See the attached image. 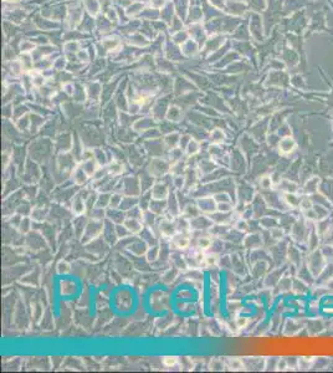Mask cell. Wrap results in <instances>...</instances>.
Listing matches in <instances>:
<instances>
[{"label":"cell","instance_id":"cell-7","mask_svg":"<svg viewBox=\"0 0 333 373\" xmlns=\"http://www.w3.org/2000/svg\"><path fill=\"white\" fill-rule=\"evenodd\" d=\"M295 147H296V143H295V141L292 139V138H290V137H286V138L281 139V142H280V144H278L280 152L284 153V154H288V153H291L292 151L295 149Z\"/></svg>","mask_w":333,"mask_h":373},{"label":"cell","instance_id":"cell-5","mask_svg":"<svg viewBox=\"0 0 333 373\" xmlns=\"http://www.w3.org/2000/svg\"><path fill=\"white\" fill-rule=\"evenodd\" d=\"M149 172L153 176H164L168 172V164H167V162L162 161V159H154V161L152 162Z\"/></svg>","mask_w":333,"mask_h":373},{"label":"cell","instance_id":"cell-3","mask_svg":"<svg viewBox=\"0 0 333 373\" xmlns=\"http://www.w3.org/2000/svg\"><path fill=\"white\" fill-rule=\"evenodd\" d=\"M198 207L200 211H206V213H214L218 210V203L215 202L214 198H203L199 200Z\"/></svg>","mask_w":333,"mask_h":373},{"label":"cell","instance_id":"cell-10","mask_svg":"<svg viewBox=\"0 0 333 373\" xmlns=\"http://www.w3.org/2000/svg\"><path fill=\"white\" fill-rule=\"evenodd\" d=\"M107 170H108L110 174H112V176H118V174H121V173L123 172V167H122V164H119L117 162H112V163L108 164Z\"/></svg>","mask_w":333,"mask_h":373},{"label":"cell","instance_id":"cell-2","mask_svg":"<svg viewBox=\"0 0 333 373\" xmlns=\"http://www.w3.org/2000/svg\"><path fill=\"white\" fill-rule=\"evenodd\" d=\"M151 195L153 199H157V200H165V199L169 197V192L168 188L164 183H157L153 185V188L151 189Z\"/></svg>","mask_w":333,"mask_h":373},{"label":"cell","instance_id":"cell-17","mask_svg":"<svg viewBox=\"0 0 333 373\" xmlns=\"http://www.w3.org/2000/svg\"><path fill=\"white\" fill-rule=\"evenodd\" d=\"M260 184H261V187L263 189H270L271 187H272V178L271 177H269V176H266V177H262L261 178V180H260Z\"/></svg>","mask_w":333,"mask_h":373},{"label":"cell","instance_id":"cell-13","mask_svg":"<svg viewBox=\"0 0 333 373\" xmlns=\"http://www.w3.org/2000/svg\"><path fill=\"white\" fill-rule=\"evenodd\" d=\"M145 254H147V260L148 261H154L159 256V250H158L157 246H153V248H149Z\"/></svg>","mask_w":333,"mask_h":373},{"label":"cell","instance_id":"cell-19","mask_svg":"<svg viewBox=\"0 0 333 373\" xmlns=\"http://www.w3.org/2000/svg\"><path fill=\"white\" fill-rule=\"evenodd\" d=\"M214 199L216 203H229V197L226 195L225 193H219V194H215L214 195Z\"/></svg>","mask_w":333,"mask_h":373},{"label":"cell","instance_id":"cell-1","mask_svg":"<svg viewBox=\"0 0 333 373\" xmlns=\"http://www.w3.org/2000/svg\"><path fill=\"white\" fill-rule=\"evenodd\" d=\"M159 229H161L162 236L164 238H169L172 239L178 231H177V226L175 223H173L172 219H163L161 225H159Z\"/></svg>","mask_w":333,"mask_h":373},{"label":"cell","instance_id":"cell-18","mask_svg":"<svg viewBox=\"0 0 333 373\" xmlns=\"http://www.w3.org/2000/svg\"><path fill=\"white\" fill-rule=\"evenodd\" d=\"M177 362H178V358L174 357V356H167V357L163 358V363H164L167 367L174 366V364H177Z\"/></svg>","mask_w":333,"mask_h":373},{"label":"cell","instance_id":"cell-20","mask_svg":"<svg viewBox=\"0 0 333 373\" xmlns=\"http://www.w3.org/2000/svg\"><path fill=\"white\" fill-rule=\"evenodd\" d=\"M184 184H185V177H183V176H175V178H174V185L177 187V188H178V189H182Z\"/></svg>","mask_w":333,"mask_h":373},{"label":"cell","instance_id":"cell-23","mask_svg":"<svg viewBox=\"0 0 333 373\" xmlns=\"http://www.w3.org/2000/svg\"><path fill=\"white\" fill-rule=\"evenodd\" d=\"M300 207L303 210H310L311 207H312V203H311L310 199H303V200H301V203H300Z\"/></svg>","mask_w":333,"mask_h":373},{"label":"cell","instance_id":"cell-6","mask_svg":"<svg viewBox=\"0 0 333 373\" xmlns=\"http://www.w3.org/2000/svg\"><path fill=\"white\" fill-rule=\"evenodd\" d=\"M172 241H173V245L178 249H186L190 244V240L189 238L186 236L184 233H177L172 238Z\"/></svg>","mask_w":333,"mask_h":373},{"label":"cell","instance_id":"cell-9","mask_svg":"<svg viewBox=\"0 0 333 373\" xmlns=\"http://www.w3.org/2000/svg\"><path fill=\"white\" fill-rule=\"evenodd\" d=\"M72 209L76 214H82L86 209V200H82L81 198L76 197L73 199V204H72Z\"/></svg>","mask_w":333,"mask_h":373},{"label":"cell","instance_id":"cell-22","mask_svg":"<svg viewBox=\"0 0 333 373\" xmlns=\"http://www.w3.org/2000/svg\"><path fill=\"white\" fill-rule=\"evenodd\" d=\"M216 256L215 255H206L205 258H204V262H205V265H208V266H210V265H215L216 264Z\"/></svg>","mask_w":333,"mask_h":373},{"label":"cell","instance_id":"cell-16","mask_svg":"<svg viewBox=\"0 0 333 373\" xmlns=\"http://www.w3.org/2000/svg\"><path fill=\"white\" fill-rule=\"evenodd\" d=\"M229 367L230 369H234V371H239L243 368V363L240 359L237 358H233V359H229Z\"/></svg>","mask_w":333,"mask_h":373},{"label":"cell","instance_id":"cell-11","mask_svg":"<svg viewBox=\"0 0 333 373\" xmlns=\"http://www.w3.org/2000/svg\"><path fill=\"white\" fill-rule=\"evenodd\" d=\"M122 197L118 195V194H114V195H111V200H110V208L111 209H118V207H121L122 204Z\"/></svg>","mask_w":333,"mask_h":373},{"label":"cell","instance_id":"cell-4","mask_svg":"<svg viewBox=\"0 0 333 373\" xmlns=\"http://www.w3.org/2000/svg\"><path fill=\"white\" fill-rule=\"evenodd\" d=\"M123 225L129 230L131 234H138L143 230V221L138 218H127Z\"/></svg>","mask_w":333,"mask_h":373},{"label":"cell","instance_id":"cell-14","mask_svg":"<svg viewBox=\"0 0 333 373\" xmlns=\"http://www.w3.org/2000/svg\"><path fill=\"white\" fill-rule=\"evenodd\" d=\"M198 152H199V144H198V142L190 141L189 144H188V147H186V153H188V156H195Z\"/></svg>","mask_w":333,"mask_h":373},{"label":"cell","instance_id":"cell-15","mask_svg":"<svg viewBox=\"0 0 333 373\" xmlns=\"http://www.w3.org/2000/svg\"><path fill=\"white\" fill-rule=\"evenodd\" d=\"M211 246V239L210 238H199L198 239V248L202 249V250H205V249H209Z\"/></svg>","mask_w":333,"mask_h":373},{"label":"cell","instance_id":"cell-24","mask_svg":"<svg viewBox=\"0 0 333 373\" xmlns=\"http://www.w3.org/2000/svg\"><path fill=\"white\" fill-rule=\"evenodd\" d=\"M57 269H59V272H67L69 269H70V265L66 264L65 261H61L59 264V266H57Z\"/></svg>","mask_w":333,"mask_h":373},{"label":"cell","instance_id":"cell-26","mask_svg":"<svg viewBox=\"0 0 333 373\" xmlns=\"http://www.w3.org/2000/svg\"><path fill=\"white\" fill-rule=\"evenodd\" d=\"M236 229L239 230H246L247 229V224L245 220H239L237 224H236Z\"/></svg>","mask_w":333,"mask_h":373},{"label":"cell","instance_id":"cell-25","mask_svg":"<svg viewBox=\"0 0 333 373\" xmlns=\"http://www.w3.org/2000/svg\"><path fill=\"white\" fill-rule=\"evenodd\" d=\"M246 323H247V320L245 317H237L236 318V325H237L239 328H244L246 326Z\"/></svg>","mask_w":333,"mask_h":373},{"label":"cell","instance_id":"cell-21","mask_svg":"<svg viewBox=\"0 0 333 373\" xmlns=\"http://www.w3.org/2000/svg\"><path fill=\"white\" fill-rule=\"evenodd\" d=\"M131 248H134V249H141V248H147V246L144 245V243H133L132 245H129V249H131ZM133 252H134L136 255H142V254H144V252H143V251H141V250H137V251L134 250Z\"/></svg>","mask_w":333,"mask_h":373},{"label":"cell","instance_id":"cell-8","mask_svg":"<svg viewBox=\"0 0 333 373\" xmlns=\"http://www.w3.org/2000/svg\"><path fill=\"white\" fill-rule=\"evenodd\" d=\"M110 200H111V195L108 194H100L96 199V208H100V209H104L110 207Z\"/></svg>","mask_w":333,"mask_h":373},{"label":"cell","instance_id":"cell-12","mask_svg":"<svg viewBox=\"0 0 333 373\" xmlns=\"http://www.w3.org/2000/svg\"><path fill=\"white\" fill-rule=\"evenodd\" d=\"M285 200L291 205V207H297L301 202L300 199H297V197L294 193H286L285 194Z\"/></svg>","mask_w":333,"mask_h":373}]
</instances>
